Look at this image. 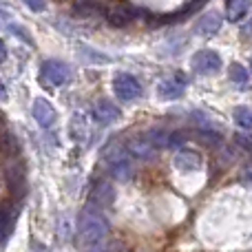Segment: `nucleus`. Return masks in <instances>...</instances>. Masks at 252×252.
I'll return each mask as SVG.
<instances>
[{
	"label": "nucleus",
	"instance_id": "1",
	"mask_svg": "<svg viewBox=\"0 0 252 252\" xmlns=\"http://www.w3.org/2000/svg\"><path fill=\"white\" fill-rule=\"evenodd\" d=\"M109 235V221L97 208H84L78 217V241L82 248H95Z\"/></svg>",
	"mask_w": 252,
	"mask_h": 252
},
{
	"label": "nucleus",
	"instance_id": "2",
	"mask_svg": "<svg viewBox=\"0 0 252 252\" xmlns=\"http://www.w3.org/2000/svg\"><path fill=\"white\" fill-rule=\"evenodd\" d=\"M130 155L133 153L128 151V146L120 142H111L109 146L104 148V166L115 179L120 182H128L133 177V164H130Z\"/></svg>",
	"mask_w": 252,
	"mask_h": 252
},
{
	"label": "nucleus",
	"instance_id": "3",
	"mask_svg": "<svg viewBox=\"0 0 252 252\" xmlns=\"http://www.w3.org/2000/svg\"><path fill=\"white\" fill-rule=\"evenodd\" d=\"M71 78V69L62 60H44L40 66V82L47 87H62Z\"/></svg>",
	"mask_w": 252,
	"mask_h": 252
},
{
	"label": "nucleus",
	"instance_id": "4",
	"mask_svg": "<svg viewBox=\"0 0 252 252\" xmlns=\"http://www.w3.org/2000/svg\"><path fill=\"white\" fill-rule=\"evenodd\" d=\"M190 66H192V71L199 75H215L221 71V58H219V53L213 51V49H201V51H197L195 56H192Z\"/></svg>",
	"mask_w": 252,
	"mask_h": 252
},
{
	"label": "nucleus",
	"instance_id": "5",
	"mask_svg": "<svg viewBox=\"0 0 252 252\" xmlns=\"http://www.w3.org/2000/svg\"><path fill=\"white\" fill-rule=\"evenodd\" d=\"M186 87H188V80L184 78L182 73H175V75H168V78H164L159 84H157V97L159 100H179V97L186 93Z\"/></svg>",
	"mask_w": 252,
	"mask_h": 252
},
{
	"label": "nucleus",
	"instance_id": "6",
	"mask_svg": "<svg viewBox=\"0 0 252 252\" xmlns=\"http://www.w3.org/2000/svg\"><path fill=\"white\" fill-rule=\"evenodd\" d=\"M113 91H115V95H118V100L130 102V100H135V97H139L142 84L130 73H118L113 78Z\"/></svg>",
	"mask_w": 252,
	"mask_h": 252
},
{
	"label": "nucleus",
	"instance_id": "7",
	"mask_svg": "<svg viewBox=\"0 0 252 252\" xmlns=\"http://www.w3.org/2000/svg\"><path fill=\"white\" fill-rule=\"evenodd\" d=\"M173 166L182 173H195L204 166V159L197 151H188V148H182L173 155Z\"/></svg>",
	"mask_w": 252,
	"mask_h": 252
},
{
	"label": "nucleus",
	"instance_id": "8",
	"mask_svg": "<svg viewBox=\"0 0 252 252\" xmlns=\"http://www.w3.org/2000/svg\"><path fill=\"white\" fill-rule=\"evenodd\" d=\"M31 111H33L35 122L42 126V128H51V126L58 122V111L53 109V104L47 102L44 97H35Z\"/></svg>",
	"mask_w": 252,
	"mask_h": 252
},
{
	"label": "nucleus",
	"instance_id": "9",
	"mask_svg": "<svg viewBox=\"0 0 252 252\" xmlns=\"http://www.w3.org/2000/svg\"><path fill=\"white\" fill-rule=\"evenodd\" d=\"M135 18H137V11L133 7H128V4H111L106 9V22L111 27H118V29L120 27H128Z\"/></svg>",
	"mask_w": 252,
	"mask_h": 252
},
{
	"label": "nucleus",
	"instance_id": "10",
	"mask_svg": "<svg viewBox=\"0 0 252 252\" xmlns=\"http://www.w3.org/2000/svg\"><path fill=\"white\" fill-rule=\"evenodd\" d=\"M120 118H122V111L106 97H102V100H97L93 104V120H97L100 124H113Z\"/></svg>",
	"mask_w": 252,
	"mask_h": 252
},
{
	"label": "nucleus",
	"instance_id": "11",
	"mask_svg": "<svg viewBox=\"0 0 252 252\" xmlns=\"http://www.w3.org/2000/svg\"><path fill=\"white\" fill-rule=\"evenodd\" d=\"M126 146H128V151L133 153L135 157H139V159H151V157H155V153H157V146L153 144L148 130L146 133H142V135H137V137L128 139Z\"/></svg>",
	"mask_w": 252,
	"mask_h": 252
},
{
	"label": "nucleus",
	"instance_id": "12",
	"mask_svg": "<svg viewBox=\"0 0 252 252\" xmlns=\"http://www.w3.org/2000/svg\"><path fill=\"white\" fill-rule=\"evenodd\" d=\"M69 135H71V139H73V142H78V144H89V142H91V135H93L91 124H89V120L84 118L82 113H75L73 118H71Z\"/></svg>",
	"mask_w": 252,
	"mask_h": 252
},
{
	"label": "nucleus",
	"instance_id": "13",
	"mask_svg": "<svg viewBox=\"0 0 252 252\" xmlns=\"http://www.w3.org/2000/svg\"><path fill=\"white\" fill-rule=\"evenodd\" d=\"M221 29V16L217 11H208L195 22V33L197 35H204V38H210L215 35L217 31Z\"/></svg>",
	"mask_w": 252,
	"mask_h": 252
},
{
	"label": "nucleus",
	"instance_id": "14",
	"mask_svg": "<svg viewBox=\"0 0 252 252\" xmlns=\"http://www.w3.org/2000/svg\"><path fill=\"white\" fill-rule=\"evenodd\" d=\"M250 0H226V18L228 22H239L248 16Z\"/></svg>",
	"mask_w": 252,
	"mask_h": 252
},
{
	"label": "nucleus",
	"instance_id": "15",
	"mask_svg": "<svg viewBox=\"0 0 252 252\" xmlns=\"http://www.w3.org/2000/svg\"><path fill=\"white\" fill-rule=\"evenodd\" d=\"M16 219H18V208H13L11 204L2 206V246L9 241L13 228H16Z\"/></svg>",
	"mask_w": 252,
	"mask_h": 252
},
{
	"label": "nucleus",
	"instance_id": "16",
	"mask_svg": "<svg viewBox=\"0 0 252 252\" xmlns=\"http://www.w3.org/2000/svg\"><path fill=\"white\" fill-rule=\"evenodd\" d=\"M228 78H230L239 89L250 87V75H248V71H246V66H241L239 62H232V64L228 66Z\"/></svg>",
	"mask_w": 252,
	"mask_h": 252
},
{
	"label": "nucleus",
	"instance_id": "17",
	"mask_svg": "<svg viewBox=\"0 0 252 252\" xmlns=\"http://www.w3.org/2000/svg\"><path fill=\"white\" fill-rule=\"evenodd\" d=\"M232 120L244 130H252V106H235Z\"/></svg>",
	"mask_w": 252,
	"mask_h": 252
},
{
	"label": "nucleus",
	"instance_id": "18",
	"mask_svg": "<svg viewBox=\"0 0 252 252\" xmlns=\"http://www.w3.org/2000/svg\"><path fill=\"white\" fill-rule=\"evenodd\" d=\"M104 195H109L111 199H113V188L109 186L106 182H97L95 186H93V192H91V199L95 201L97 206H106L109 201H104Z\"/></svg>",
	"mask_w": 252,
	"mask_h": 252
},
{
	"label": "nucleus",
	"instance_id": "19",
	"mask_svg": "<svg viewBox=\"0 0 252 252\" xmlns=\"http://www.w3.org/2000/svg\"><path fill=\"white\" fill-rule=\"evenodd\" d=\"M25 4L31 11H44V0H25Z\"/></svg>",
	"mask_w": 252,
	"mask_h": 252
},
{
	"label": "nucleus",
	"instance_id": "20",
	"mask_svg": "<svg viewBox=\"0 0 252 252\" xmlns=\"http://www.w3.org/2000/svg\"><path fill=\"white\" fill-rule=\"evenodd\" d=\"M237 139H239L246 148H252V135H237Z\"/></svg>",
	"mask_w": 252,
	"mask_h": 252
},
{
	"label": "nucleus",
	"instance_id": "21",
	"mask_svg": "<svg viewBox=\"0 0 252 252\" xmlns=\"http://www.w3.org/2000/svg\"><path fill=\"white\" fill-rule=\"evenodd\" d=\"M246 33H252V22H250L248 27H244V35H246Z\"/></svg>",
	"mask_w": 252,
	"mask_h": 252
},
{
	"label": "nucleus",
	"instance_id": "22",
	"mask_svg": "<svg viewBox=\"0 0 252 252\" xmlns=\"http://www.w3.org/2000/svg\"><path fill=\"white\" fill-rule=\"evenodd\" d=\"M250 71H252V58H250Z\"/></svg>",
	"mask_w": 252,
	"mask_h": 252
},
{
	"label": "nucleus",
	"instance_id": "23",
	"mask_svg": "<svg viewBox=\"0 0 252 252\" xmlns=\"http://www.w3.org/2000/svg\"><path fill=\"white\" fill-rule=\"evenodd\" d=\"M250 177H252V168H250Z\"/></svg>",
	"mask_w": 252,
	"mask_h": 252
}]
</instances>
